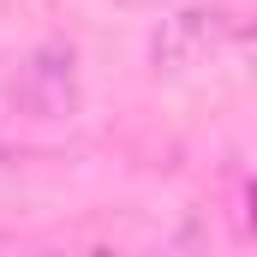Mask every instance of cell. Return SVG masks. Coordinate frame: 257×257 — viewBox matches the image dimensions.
I'll use <instances>...</instances> for the list:
<instances>
[{
    "label": "cell",
    "instance_id": "cell-1",
    "mask_svg": "<svg viewBox=\"0 0 257 257\" xmlns=\"http://www.w3.org/2000/svg\"><path fill=\"white\" fill-rule=\"evenodd\" d=\"M12 102L30 120H66V114H78V54L66 42L30 48L18 60V72H12Z\"/></svg>",
    "mask_w": 257,
    "mask_h": 257
},
{
    "label": "cell",
    "instance_id": "cell-2",
    "mask_svg": "<svg viewBox=\"0 0 257 257\" xmlns=\"http://www.w3.org/2000/svg\"><path fill=\"white\" fill-rule=\"evenodd\" d=\"M227 36H233V12L227 6H180L174 18H162V30L150 42V60H156V72H192Z\"/></svg>",
    "mask_w": 257,
    "mask_h": 257
},
{
    "label": "cell",
    "instance_id": "cell-3",
    "mask_svg": "<svg viewBox=\"0 0 257 257\" xmlns=\"http://www.w3.org/2000/svg\"><path fill=\"white\" fill-rule=\"evenodd\" d=\"M120 6H162V0H120Z\"/></svg>",
    "mask_w": 257,
    "mask_h": 257
}]
</instances>
